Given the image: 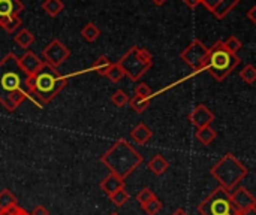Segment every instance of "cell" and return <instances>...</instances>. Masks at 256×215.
I'll list each match as a JSON object with an SVG mask.
<instances>
[{
    "label": "cell",
    "instance_id": "6da1fadb",
    "mask_svg": "<svg viewBox=\"0 0 256 215\" xmlns=\"http://www.w3.org/2000/svg\"><path fill=\"white\" fill-rule=\"evenodd\" d=\"M28 78L14 52L6 54L0 60V105L6 111H15L26 99L36 105L28 88Z\"/></svg>",
    "mask_w": 256,
    "mask_h": 215
},
{
    "label": "cell",
    "instance_id": "7a4b0ae2",
    "mask_svg": "<svg viewBox=\"0 0 256 215\" xmlns=\"http://www.w3.org/2000/svg\"><path fill=\"white\" fill-rule=\"evenodd\" d=\"M142 160L141 153H138L126 139L116 141L100 157V162L110 174L123 181L142 163Z\"/></svg>",
    "mask_w": 256,
    "mask_h": 215
},
{
    "label": "cell",
    "instance_id": "3957f363",
    "mask_svg": "<svg viewBox=\"0 0 256 215\" xmlns=\"http://www.w3.org/2000/svg\"><path fill=\"white\" fill-rule=\"evenodd\" d=\"M68 81L69 79L66 75H62L57 72V69L44 64L39 72L28 78V88L36 102V106L42 109L44 105L50 103L68 85Z\"/></svg>",
    "mask_w": 256,
    "mask_h": 215
},
{
    "label": "cell",
    "instance_id": "277c9868",
    "mask_svg": "<svg viewBox=\"0 0 256 215\" xmlns=\"http://www.w3.org/2000/svg\"><path fill=\"white\" fill-rule=\"evenodd\" d=\"M210 174L220 184V187L232 192L248 177L249 169L234 154L228 153L218 163L213 165Z\"/></svg>",
    "mask_w": 256,
    "mask_h": 215
},
{
    "label": "cell",
    "instance_id": "5b68a950",
    "mask_svg": "<svg viewBox=\"0 0 256 215\" xmlns=\"http://www.w3.org/2000/svg\"><path fill=\"white\" fill-rule=\"evenodd\" d=\"M238 64L240 57L237 54H231L230 51H226L222 40H218L212 48H208V55L204 63L202 72L208 70L214 79L224 81Z\"/></svg>",
    "mask_w": 256,
    "mask_h": 215
},
{
    "label": "cell",
    "instance_id": "8992f818",
    "mask_svg": "<svg viewBox=\"0 0 256 215\" xmlns=\"http://www.w3.org/2000/svg\"><path fill=\"white\" fill-rule=\"evenodd\" d=\"M117 64L132 81H138L153 67V55L148 49L135 45L117 61Z\"/></svg>",
    "mask_w": 256,
    "mask_h": 215
},
{
    "label": "cell",
    "instance_id": "52a82bcc",
    "mask_svg": "<svg viewBox=\"0 0 256 215\" xmlns=\"http://www.w3.org/2000/svg\"><path fill=\"white\" fill-rule=\"evenodd\" d=\"M198 213L201 215H237V210L232 205L230 192L219 186L200 204Z\"/></svg>",
    "mask_w": 256,
    "mask_h": 215
},
{
    "label": "cell",
    "instance_id": "ba28073f",
    "mask_svg": "<svg viewBox=\"0 0 256 215\" xmlns=\"http://www.w3.org/2000/svg\"><path fill=\"white\" fill-rule=\"evenodd\" d=\"M22 10L21 0H0V27L8 33H14L22 24L20 18Z\"/></svg>",
    "mask_w": 256,
    "mask_h": 215
},
{
    "label": "cell",
    "instance_id": "9c48e42d",
    "mask_svg": "<svg viewBox=\"0 0 256 215\" xmlns=\"http://www.w3.org/2000/svg\"><path fill=\"white\" fill-rule=\"evenodd\" d=\"M208 55V48L200 40V39H194L180 54V58L194 69V75L196 73H202V67L204 63L207 60Z\"/></svg>",
    "mask_w": 256,
    "mask_h": 215
},
{
    "label": "cell",
    "instance_id": "30bf717a",
    "mask_svg": "<svg viewBox=\"0 0 256 215\" xmlns=\"http://www.w3.org/2000/svg\"><path fill=\"white\" fill-rule=\"evenodd\" d=\"M42 55H44V63L57 69L60 64H63L69 55H70V49L62 43L58 39H52L42 51Z\"/></svg>",
    "mask_w": 256,
    "mask_h": 215
},
{
    "label": "cell",
    "instance_id": "8fae6325",
    "mask_svg": "<svg viewBox=\"0 0 256 215\" xmlns=\"http://www.w3.org/2000/svg\"><path fill=\"white\" fill-rule=\"evenodd\" d=\"M188 118L192 123V126H195L196 129H202V127L210 126L214 121V114L210 111V108L207 105L200 103L189 112Z\"/></svg>",
    "mask_w": 256,
    "mask_h": 215
},
{
    "label": "cell",
    "instance_id": "7c38bea8",
    "mask_svg": "<svg viewBox=\"0 0 256 215\" xmlns=\"http://www.w3.org/2000/svg\"><path fill=\"white\" fill-rule=\"evenodd\" d=\"M230 195H231V201H232V205L236 207L237 213L243 211V210H248V208H252V207H256L255 196L250 192H248L246 189H243V187L230 192Z\"/></svg>",
    "mask_w": 256,
    "mask_h": 215
},
{
    "label": "cell",
    "instance_id": "4fadbf2b",
    "mask_svg": "<svg viewBox=\"0 0 256 215\" xmlns=\"http://www.w3.org/2000/svg\"><path fill=\"white\" fill-rule=\"evenodd\" d=\"M18 64L21 66V69L28 75L33 76L36 72H39V69L45 64L44 60H40L33 51L27 49L21 57H18Z\"/></svg>",
    "mask_w": 256,
    "mask_h": 215
},
{
    "label": "cell",
    "instance_id": "5bb4252c",
    "mask_svg": "<svg viewBox=\"0 0 256 215\" xmlns=\"http://www.w3.org/2000/svg\"><path fill=\"white\" fill-rule=\"evenodd\" d=\"M99 187H100V190H102L105 195L111 196L112 193H116L117 190H120V189H123V187H124V181H123V180H120L118 177H116V175L110 174L108 177H105V178L100 181Z\"/></svg>",
    "mask_w": 256,
    "mask_h": 215
},
{
    "label": "cell",
    "instance_id": "9a60e30c",
    "mask_svg": "<svg viewBox=\"0 0 256 215\" xmlns=\"http://www.w3.org/2000/svg\"><path fill=\"white\" fill-rule=\"evenodd\" d=\"M152 136H153V130H152L150 127H147L144 123H140V124H138L136 127H134L132 132H130L132 141H135L138 145L147 144V142L152 139Z\"/></svg>",
    "mask_w": 256,
    "mask_h": 215
},
{
    "label": "cell",
    "instance_id": "2e32d148",
    "mask_svg": "<svg viewBox=\"0 0 256 215\" xmlns=\"http://www.w3.org/2000/svg\"><path fill=\"white\" fill-rule=\"evenodd\" d=\"M148 169H150L154 175L160 177V175H164V174L170 169V163H168V160H166L164 156L156 154V156L148 162Z\"/></svg>",
    "mask_w": 256,
    "mask_h": 215
},
{
    "label": "cell",
    "instance_id": "e0dca14e",
    "mask_svg": "<svg viewBox=\"0 0 256 215\" xmlns=\"http://www.w3.org/2000/svg\"><path fill=\"white\" fill-rule=\"evenodd\" d=\"M14 42L20 46V48H22V49H28L32 45H33V42H34V36H33V33L30 31V30H27V28H21L15 36H14Z\"/></svg>",
    "mask_w": 256,
    "mask_h": 215
},
{
    "label": "cell",
    "instance_id": "ac0fdd59",
    "mask_svg": "<svg viewBox=\"0 0 256 215\" xmlns=\"http://www.w3.org/2000/svg\"><path fill=\"white\" fill-rule=\"evenodd\" d=\"M238 3H240V0H220L219 4L216 6V9L213 10V15L218 19H224Z\"/></svg>",
    "mask_w": 256,
    "mask_h": 215
},
{
    "label": "cell",
    "instance_id": "d6986e66",
    "mask_svg": "<svg viewBox=\"0 0 256 215\" xmlns=\"http://www.w3.org/2000/svg\"><path fill=\"white\" fill-rule=\"evenodd\" d=\"M218 133L213 127L207 126V127H202V129H196L195 132V138L202 144V145H210L213 144V141L216 139Z\"/></svg>",
    "mask_w": 256,
    "mask_h": 215
},
{
    "label": "cell",
    "instance_id": "ffe728a7",
    "mask_svg": "<svg viewBox=\"0 0 256 215\" xmlns=\"http://www.w3.org/2000/svg\"><path fill=\"white\" fill-rule=\"evenodd\" d=\"M40 7L50 16L56 18L64 9V3H63V0H44L42 4H40Z\"/></svg>",
    "mask_w": 256,
    "mask_h": 215
},
{
    "label": "cell",
    "instance_id": "44dd1931",
    "mask_svg": "<svg viewBox=\"0 0 256 215\" xmlns=\"http://www.w3.org/2000/svg\"><path fill=\"white\" fill-rule=\"evenodd\" d=\"M80 34L82 36V39L86 40V42H94L99 36H100V30H99V27L94 24V22H87L82 28H81V31H80Z\"/></svg>",
    "mask_w": 256,
    "mask_h": 215
},
{
    "label": "cell",
    "instance_id": "7402d4cb",
    "mask_svg": "<svg viewBox=\"0 0 256 215\" xmlns=\"http://www.w3.org/2000/svg\"><path fill=\"white\" fill-rule=\"evenodd\" d=\"M111 61H110V58L106 57V55H100V57H98L96 60H94V63H93V66H92V72H96L98 75H100V76H105L106 75V72H108V69L111 67Z\"/></svg>",
    "mask_w": 256,
    "mask_h": 215
},
{
    "label": "cell",
    "instance_id": "603a6c76",
    "mask_svg": "<svg viewBox=\"0 0 256 215\" xmlns=\"http://www.w3.org/2000/svg\"><path fill=\"white\" fill-rule=\"evenodd\" d=\"M16 204H18L16 202V198L12 195V192H9L8 189H4V190L0 192V211L8 210V208L14 207Z\"/></svg>",
    "mask_w": 256,
    "mask_h": 215
},
{
    "label": "cell",
    "instance_id": "cb8c5ba5",
    "mask_svg": "<svg viewBox=\"0 0 256 215\" xmlns=\"http://www.w3.org/2000/svg\"><path fill=\"white\" fill-rule=\"evenodd\" d=\"M110 199H111V202H112L117 208H122L124 204H128V202H129L130 195H129V193L126 192V189L123 187V189L117 190L116 193H112V195L110 196Z\"/></svg>",
    "mask_w": 256,
    "mask_h": 215
},
{
    "label": "cell",
    "instance_id": "d4e9b609",
    "mask_svg": "<svg viewBox=\"0 0 256 215\" xmlns=\"http://www.w3.org/2000/svg\"><path fill=\"white\" fill-rule=\"evenodd\" d=\"M128 105H130L132 111H135L136 114H142L150 106V99H141V97L134 96L132 99H129Z\"/></svg>",
    "mask_w": 256,
    "mask_h": 215
},
{
    "label": "cell",
    "instance_id": "484cf974",
    "mask_svg": "<svg viewBox=\"0 0 256 215\" xmlns=\"http://www.w3.org/2000/svg\"><path fill=\"white\" fill-rule=\"evenodd\" d=\"M240 78L246 82V84H249V85H252L254 82L256 81V67L254 64H246L244 66V69L240 72Z\"/></svg>",
    "mask_w": 256,
    "mask_h": 215
},
{
    "label": "cell",
    "instance_id": "4316f807",
    "mask_svg": "<svg viewBox=\"0 0 256 215\" xmlns=\"http://www.w3.org/2000/svg\"><path fill=\"white\" fill-rule=\"evenodd\" d=\"M222 43L226 48V51H230L231 54H237L242 49V40L237 36H230L228 39L222 40Z\"/></svg>",
    "mask_w": 256,
    "mask_h": 215
},
{
    "label": "cell",
    "instance_id": "83f0119b",
    "mask_svg": "<svg viewBox=\"0 0 256 215\" xmlns=\"http://www.w3.org/2000/svg\"><path fill=\"white\" fill-rule=\"evenodd\" d=\"M105 76H106L110 81H112V82H120V81L123 79V76H124V72L122 70V67H120L117 63H112L111 67L108 69V72H106Z\"/></svg>",
    "mask_w": 256,
    "mask_h": 215
},
{
    "label": "cell",
    "instance_id": "f1b7e54d",
    "mask_svg": "<svg viewBox=\"0 0 256 215\" xmlns=\"http://www.w3.org/2000/svg\"><path fill=\"white\" fill-rule=\"evenodd\" d=\"M111 103L114 106H117V108H123V106H126L129 103V96L123 90H117L111 96Z\"/></svg>",
    "mask_w": 256,
    "mask_h": 215
},
{
    "label": "cell",
    "instance_id": "f546056e",
    "mask_svg": "<svg viewBox=\"0 0 256 215\" xmlns=\"http://www.w3.org/2000/svg\"><path fill=\"white\" fill-rule=\"evenodd\" d=\"M162 202L158 199V198H154V199H152L148 204H146L144 207H142V210H144V213L147 215H156L158 213H160L162 211Z\"/></svg>",
    "mask_w": 256,
    "mask_h": 215
},
{
    "label": "cell",
    "instance_id": "4dcf8cb0",
    "mask_svg": "<svg viewBox=\"0 0 256 215\" xmlns=\"http://www.w3.org/2000/svg\"><path fill=\"white\" fill-rule=\"evenodd\" d=\"M156 198V195H154V192L152 190V189H142L138 195H136V202L141 205V207H144L146 204H148L152 199H154Z\"/></svg>",
    "mask_w": 256,
    "mask_h": 215
},
{
    "label": "cell",
    "instance_id": "1f68e13d",
    "mask_svg": "<svg viewBox=\"0 0 256 215\" xmlns=\"http://www.w3.org/2000/svg\"><path fill=\"white\" fill-rule=\"evenodd\" d=\"M135 96L141 99H150L153 96V90L146 82H140L135 87Z\"/></svg>",
    "mask_w": 256,
    "mask_h": 215
},
{
    "label": "cell",
    "instance_id": "d6a6232c",
    "mask_svg": "<svg viewBox=\"0 0 256 215\" xmlns=\"http://www.w3.org/2000/svg\"><path fill=\"white\" fill-rule=\"evenodd\" d=\"M0 215H28V214H27L21 207H18V204H16V205L10 207V208H8V210L0 211Z\"/></svg>",
    "mask_w": 256,
    "mask_h": 215
},
{
    "label": "cell",
    "instance_id": "836d02e7",
    "mask_svg": "<svg viewBox=\"0 0 256 215\" xmlns=\"http://www.w3.org/2000/svg\"><path fill=\"white\" fill-rule=\"evenodd\" d=\"M219 1H220V0H201L200 3L204 4L206 9H208L210 12H213V10L216 9V6L219 4Z\"/></svg>",
    "mask_w": 256,
    "mask_h": 215
},
{
    "label": "cell",
    "instance_id": "e575fe53",
    "mask_svg": "<svg viewBox=\"0 0 256 215\" xmlns=\"http://www.w3.org/2000/svg\"><path fill=\"white\" fill-rule=\"evenodd\" d=\"M30 215H50V213H48V210H46L45 207L38 205V207L33 208V211H32V214Z\"/></svg>",
    "mask_w": 256,
    "mask_h": 215
},
{
    "label": "cell",
    "instance_id": "d590c367",
    "mask_svg": "<svg viewBox=\"0 0 256 215\" xmlns=\"http://www.w3.org/2000/svg\"><path fill=\"white\" fill-rule=\"evenodd\" d=\"M237 215H256V207L248 208V210H243V211H238Z\"/></svg>",
    "mask_w": 256,
    "mask_h": 215
},
{
    "label": "cell",
    "instance_id": "8d00e7d4",
    "mask_svg": "<svg viewBox=\"0 0 256 215\" xmlns=\"http://www.w3.org/2000/svg\"><path fill=\"white\" fill-rule=\"evenodd\" d=\"M256 7L255 6H252L250 9H249V12H248V18L254 22V24H256Z\"/></svg>",
    "mask_w": 256,
    "mask_h": 215
},
{
    "label": "cell",
    "instance_id": "74e56055",
    "mask_svg": "<svg viewBox=\"0 0 256 215\" xmlns=\"http://www.w3.org/2000/svg\"><path fill=\"white\" fill-rule=\"evenodd\" d=\"M184 1V4L188 6V7H190V9H195L198 4H200V0H183Z\"/></svg>",
    "mask_w": 256,
    "mask_h": 215
},
{
    "label": "cell",
    "instance_id": "f35d334b",
    "mask_svg": "<svg viewBox=\"0 0 256 215\" xmlns=\"http://www.w3.org/2000/svg\"><path fill=\"white\" fill-rule=\"evenodd\" d=\"M171 215H189V214H188L184 210H182V208H180V210H176V211H174Z\"/></svg>",
    "mask_w": 256,
    "mask_h": 215
},
{
    "label": "cell",
    "instance_id": "ab89813d",
    "mask_svg": "<svg viewBox=\"0 0 256 215\" xmlns=\"http://www.w3.org/2000/svg\"><path fill=\"white\" fill-rule=\"evenodd\" d=\"M156 6H162V4H165L166 3V0H152Z\"/></svg>",
    "mask_w": 256,
    "mask_h": 215
},
{
    "label": "cell",
    "instance_id": "60d3db41",
    "mask_svg": "<svg viewBox=\"0 0 256 215\" xmlns=\"http://www.w3.org/2000/svg\"><path fill=\"white\" fill-rule=\"evenodd\" d=\"M110 215H118V214H117V213H111V214H110Z\"/></svg>",
    "mask_w": 256,
    "mask_h": 215
},
{
    "label": "cell",
    "instance_id": "b9f144b4",
    "mask_svg": "<svg viewBox=\"0 0 256 215\" xmlns=\"http://www.w3.org/2000/svg\"><path fill=\"white\" fill-rule=\"evenodd\" d=\"M200 1H201V0H200Z\"/></svg>",
    "mask_w": 256,
    "mask_h": 215
}]
</instances>
